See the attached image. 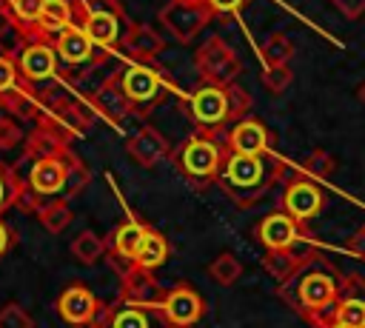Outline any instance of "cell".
<instances>
[{"mask_svg":"<svg viewBox=\"0 0 365 328\" xmlns=\"http://www.w3.org/2000/svg\"><path fill=\"white\" fill-rule=\"evenodd\" d=\"M345 274H339L319 251L311 257V262L294 274L288 282L277 288V297L294 308L311 328H328L336 314V302L342 297Z\"/></svg>","mask_w":365,"mask_h":328,"instance_id":"obj_1","label":"cell"},{"mask_svg":"<svg viewBox=\"0 0 365 328\" xmlns=\"http://www.w3.org/2000/svg\"><path fill=\"white\" fill-rule=\"evenodd\" d=\"M285 168H288L285 160H279L274 151L228 154V160L220 171V183L240 208H251L268 194V188L285 174Z\"/></svg>","mask_w":365,"mask_h":328,"instance_id":"obj_2","label":"cell"},{"mask_svg":"<svg viewBox=\"0 0 365 328\" xmlns=\"http://www.w3.org/2000/svg\"><path fill=\"white\" fill-rule=\"evenodd\" d=\"M225 160H228V154L211 137H191L180 151V168L197 185L220 180Z\"/></svg>","mask_w":365,"mask_h":328,"instance_id":"obj_3","label":"cell"},{"mask_svg":"<svg viewBox=\"0 0 365 328\" xmlns=\"http://www.w3.org/2000/svg\"><path fill=\"white\" fill-rule=\"evenodd\" d=\"M194 63H197V71H200V77H202L205 83L222 86V88L231 86V83L237 80L240 68H242L237 51H234L225 40H220V37H208V40L197 48Z\"/></svg>","mask_w":365,"mask_h":328,"instance_id":"obj_4","label":"cell"},{"mask_svg":"<svg viewBox=\"0 0 365 328\" xmlns=\"http://www.w3.org/2000/svg\"><path fill=\"white\" fill-rule=\"evenodd\" d=\"M257 240L265 245V251H285V248H297V245H305L311 248L317 240L308 234V225L297 222L291 214L285 211H274L268 217H262L254 228Z\"/></svg>","mask_w":365,"mask_h":328,"instance_id":"obj_5","label":"cell"},{"mask_svg":"<svg viewBox=\"0 0 365 328\" xmlns=\"http://www.w3.org/2000/svg\"><path fill=\"white\" fill-rule=\"evenodd\" d=\"M279 205L285 214H291L297 222L308 225L314 217L322 214L325 208V191L319 188V183L308 174H294L279 197Z\"/></svg>","mask_w":365,"mask_h":328,"instance_id":"obj_6","label":"cell"},{"mask_svg":"<svg viewBox=\"0 0 365 328\" xmlns=\"http://www.w3.org/2000/svg\"><path fill=\"white\" fill-rule=\"evenodd\" d=\"M211 9L205 0H168L160 11L163 17V26L180 40V43H188L191 37H197L205 23L211 20Z\"/></svg>","mask_w":365,"mask_h":328,"instance_id":"obj_7","label":"cell"},{"mask_svg":"<svg viewBox=\"0 0 365 328\" xmlns=\"http://www.w3.org/2000/svg\"><path fill=\"white\" fill-rule=\"evenodd\" d=\"M148 231L151 228L145 222L128 220V222H120L106 237V245H108V254H111V268H117L120 277H125L131 268H137V254H140Z\"/></svg>","mask_w":365,"mask_h":328,"instance_id":"obj_8","label":"cell"},{"mask_svg":"<svg viewBox=\"0 0 365 328\" xmlns=\"http://www.w3.org/2000/svg\"><path fill=\"white\" fill-rule=\"evenodd\" d=\"M160 314H163L174 328H191L194 322L202 319V314H205V299H202L188 282H177L174 288L165 291V299H163Z\"/></svg>","mask_w":365,"mask_h":328,"instance_id":"obj_9","label":"cell"},{"mask_svg":"<svg viewBox=\"0 0 365 328\" xmlns=\"http://www.w3.org/2000/svg\"><path fill=\"white\" fill-rule=\"evenodd\" d=\"M120 299H123L125 305H134V308L160 311V308H163V299H165V288L151 277V271L131 268V271L123 277Z\"/></svg>","mask_w":365,"mask_h":328,"instance_id":"obj_10","label":"cell"},{"mask_svg":"<svg viewBox=\"0 0 365 328\" xmlns=\"http://www.w3.org/2000/svg\"><path fill=\"white\" fill-rule=\"evenodd\" d=\"M188 106H191L194 120L205 128H220L228 123V91L222 86H211V83L200 86L191 94Z\"/></svg>","mask_w":365,"mask_h":328,"instance_id":"obj_11","label":"cell"},{"mask_svg":"<svg viewBox=\"0 0 365 328\" xmlns=\"http://www.w3.org/2000/svg\"><path fill=\"white\" fill-rule=\"evenodd\" d=\"M97 311H100V302L91 294V288H86L83 282L68 285L57 297V314L68 325H91L94 317H97Z\"/></svg>","mask_w":365,"mask_h":328,"instance_id":"obj_12","label":"cell"},{"mask_svg":"<svg viewBox=\"0 0 365 328\" xmlns=\"http://www.w3.org/2000/svg\"><path fill=\"white\" fill-rule=\"evenodd\" d=\"M17 71H20V80L26 83H43L48 77H54L57 71V51L51 43H29L17 57Z\"/></svg>","mask_w":365,"mask_h":328,"instance_id":"obj_13","label":"cell"},{"mask_svg":"<svg viewBox=\"0 0 365 328\" xmlns=\"http://www.w3.org/2000/svg\"><path fill=\"white\" fill-rule=\"evenodd\" d=\"M228 148L231 154H268L271 151V131L259 120H240L228 131Z\"/></svg>","mask_w":365,"mask_h":328,"instance_id":"obj_14","label":"cell"},{"mask_svg":"<svg viewBox=\"0 0 365 328\" xmlns=\"http://www.w3.org/2000/svg\"><path fill=\"white\" fill-rule=\"evenodd\" d=\"M37 123H40V128H46L48 134H54L66 148H68V143H71L74 137H80L83 128H86V123H83V117L77 114V108H74L71 100L63 103V106H57V108H43L40 117H37Z\"/></svg>","mask_w":365,"mask_h":328,"instance_id":"obj_15","label":"cell"},{"mask_svg":"<svg viewBox=\"0 0 365 328\" xmlns=\"http://www.w3.org/2000/svg\"><path fill=\"white\" fill-rule=\"evenodd\" d=\"M334 322H345L354 328H365V277L359 274H345L342 282V297L336 302Z\"/></svg>","mask_w":365,"mask_h":328,"instance_id":"obj_16","label":"cell"},{"mask_svg":"<svg viewBox=\"0 0 365 328\" xmlns=\"http://www.w3.org/2000/svg\"><path fill=\"white\" fill-rule=\"evenodd\" d=\"M66 174L68 165L63 157H48V160H34L29 168V185L40 194V197H54L63 194L66 188Z\"/></svg>","mask_w":365,"mask_h":328,"instance_id":"obj_17","label":"cell"},{"mask_svg":"<svg viewBox=\"0 0 365 328\" xmlns=\"http://www.w3.org/2000/svg\"><path fill=\"white\" fill-rule=\"evenodd\" d=\"M91 106H94V111L100 114V117H106V120H111V123H117L120 117H125L128 111H131V100H128V94H125V88H123V83H120V77L114 74V77H106L103 80V86L91 94Z\"/></svg>","mask_w":365,"mask_h":328,"instance_id":"obj_18","label":"cell"},{"mask_svg":"<svg viewBox=\"0 0 365 328\" xmlns=\"http://www.w3.org/2000/svg\"><path fill=\"white\" fill-rule=\"evenodd\" d=\"M314 254H317L314 248H305V251H294V248H285V251H265L262 265H265V271L282 285V282H288L294 274H299V271L311 262Z\"/></svg>","mask_w":365,"mask_h":328,"instance_id":"obj_19","label":"cell"},{"mask_svg":"<svg viewBox=\"0 0 365 328\" xmlns=\"http://www.w3.org/2000/svg\"><path fill=\"white\" fill-rule=\"evenodd\" d=\"M120 83H123L128 100H131V103H143V106L151 103V100L157 97V91H160V77H157V71L148 68V66H128V68L120 74Z\"/></svg>","mask_w":365,"mask_h":328,"instance_id":"obj_20","label":"cell"},{"mask_svg":"<svg viewBox=\"0 0 365 328\" xmlns=\"http://www.w3.org/2000/svg\"><path fill=\"white\" fill-rule=\"evenodd\" d=\"M91 328H151V319L145 314V308H134V305H103L91 322Z\"/></svg>","mask_w":365,"mask_h":328,"instance_id":"obj_21","label":"cell"},{"mask_svg":"<svg viewBox=\"0 0 365 328\" xmlns=\"http://www.w3.org/2000/svg\"><path fill=\"white\" fill-rule=\"evenodd\" d=\"M54 51H57V57L60 60H66L68 66H77V63H86L88 57H91V51H94V43L88 40V34L80 29V26H68V29H63L60 34H54Z\"/></svg>","mask_w":365,"mask_h":328,"instance_id":"obj_22","label":"cell"},{"mask_svg":"<svg viewBox=\"0 0 365 328\" xmlns=\"http://www.w3.org/2000/svg\"><path fill=\"white\" fill-rule=\"evenodd\" d=\"M128 154L140 163V165H157L165 154H168V143L157 128H143L140 134H134L128 140Z\"/></svg>","mask_w":365,"mask_h":328,"instance_id":"obj_23","label":"cell"},{"mask_svg":"<svg viewBox=\"0 0 365 328\" xmlns=\"http://www.w3.org/2000/svg\"><path fill=\"white\" fill-rule=\"evenodd\" d=\"M74 9L80 11L77 3H74ZM77 17H80V29L88 34V40L94 46L108 48L120 40V17H114V14H83V11Z\"/></svg>","mask_w":365,"mask_h":328,"instance_id":"obj_24","label":"cell"},{"mask_svg":"<svg viewBox=\"0 0 365 328\" xmlns=\"http://www.w3.org/2000/svg\"><path fill=\"white\" fill-rule=\"evenodd\" d=\"M68 148L54 137V134H48L46 128H34L31 134H29V140H26V157L29 160H48V157H63Z\"/></svg>","mask_w":365,"mask_h":328,"instance_id":"obj_25","label":"cell"},{"mask_svg":"<svg viewBox=\"0 0 365 328\" xmlns=\"http://www.w3.org/2000/svg\"><path fill=\"white\" fill-rule=\"evenodd\" d=\"M37 220H40V225H43L48 234H60V231H66V228L71 225L74 214H71L68 203L57 197V200H48V203H43V205H40Z\"/></svg>","mask_w":365,"mask_h":328,"instance_id":"obj_26","label":"cell"},{"mask_svg":"<svg viewBox=\"0 0 365 328\" xmlns=\"http://www.w3.org/2000/svg\"><path fill=\"white\" fill-rule=\"evenodd\" d=\"M71 23H74V3H68V0H46L43 17H40V31L60 34Z\"/></svg>","mask_w":365,"mask_h":328,"instance_id":"obj_27","label":"cell"},{"mask_svg":"<svg viewBox=\"0 0 365 328\" xmlns=\"http://www.w3.org/2000/svg\"><path fill=\"white\" fill-rule=\"evenodd\" d=\"M125 43H128V51L137 54V57H154V54H160L163 46H165L163 37H160L154 29H148V26H131Z\"/></svg>","mask_w":365,"mask_h":328,"instance_id":"obj_28","label":"cell"},{"mask_svg":"<svg viewBox=\"0 0 365 328\" xmlns=\"http://www.w3.org/2000/svg\"><path fill=\"white\" fill-rule=\"evenodd\" d=\"M165 257H168V242H165V237H163L160 231L151 228V231L145 234V242H143L140 254H137V268L154 271V268H160V265L165 262Z\"/></svg>","mask_w":365,"mask_h":328,"instance_id":"obj_29","label":"cell"},{"mask_svg":"<svg viewBox=\"0 0 365 328\" xmlns=\"http://www.w3.org/2000/svg\"><path fill=\"white\" fill-rule=\"evenodd\" d=\"M259 54H262V63L265 66H288V60L294 57V43L282 31H274V34L265 37Z\"/></svg>","mask_w":365,"mask_h":328,"instance_id":"obj_30","label":"cell"},{"mask_svg":"<svg viewBox=\"0 0 365 328\" xmlns=\"http://www.w3.org/2000/svg\"><path fill=\"white\" fill-rule=\"evenodd\" d=\"M63 160H66V165H68V174H66V188H63V194H60V200H71V197H77L88 183H91V171L71 154V151H66L63 154Z\"/></svg>","mask_w":365,"mask_h":328,"instance_id":"obj_31","label":"cell"},{"mask_svg":"<svg viewBox=\"0 0 365 328\" xmlns=\"http://www.w3.org/2000/svg\"><path fill=\"white\" fill-rule=\"evenodd\" d=\"M106 251H108L106 240H103V237H97L94 231H83V234H77V237H74V242H71V254H74L80 262H86V265L97 262Z\"/></svg>","mask_w":365,"mask_h":328,"instance_id":"obj_32","label":"cell"},{"mask_svg":"<svg viewBox=\"0 0 365 328\" xmlns=\"http://www.w3.org/2000/svg\"><path fill=\"white\" fill-rule=\"evenodd\" d=\"M208 274H211V280L220 282V285H234V282L242 277V262H240L231 251H222V254H217V257L211 260Z\"/></svg>","mask_w":365,"mask_h":328,"instance_id":"obj_33","label":"cell"},{"mask_svg":"<svg viewBox=\"0 0 365 328\" xmlns=\"http://www.w3.org/2000/svg\"><path fill=\"white\" fill-rule=\"evenodd\" d=\"M43 6H46V0H11L14 26H20V31H26V34H31L34 29H40Z\"/></svg>","mask_w":365,"mask_h":328,"instance_id":"obj_34","label":"cell"},{"mask_svg":"<svg viewBox=\"0 0 365 328\" xmlns=\"http://www.w3.org/2000/svg\"><path fill=\"white\" fill-rule=\"evenodd\" d=\"M302 168H305V174H308V177L328 180V177L336 171V160L331 157V151H325V148H314V151L305 157Z\"/></svg>","mask_w":365,"mask_h":328,"instance_id":"obj_35","label":"cell"},{"mask_svg":"<svg viewBox=\"0 0 365 328\" xmlns=\"http://www.w3.org/2000/svg\"><path fill=\"white\" fill-rule=\"evenodd\" d=\"M225 91H228V120H234V123L245 120V114L251 108V94L237 83L225 86Z\"/></svg>","mask_w":365,"mask_h":328,"instance_id":"obj_36","label":"cell"},{"mask_svg":"<svg viewBox=\"0 0 365 328\" xmlns=\"http://www.w3.org/2000/svg\"><path fill=\"white\" fill-rule=\"evenodd\" d=\"M294 80V71L288 66H265L262 68V86L271 91V94H282Z\"/></svg>","mask_w":365,"mask_h":328,"instance_id":"obj_37","label":"cell"},{"mask_svg":"<svg viewBox=\"0 0 365 328\" xmlns=\"http://www.w3.org/2000/svg\"><path fill=\"white\" fill-rule=\"evenodd\" d=\"M0 328H34V319L23 305L6 302L0 308Z\"/></svg>","mask_w":365,"mask_h":328,"instance_id":"obj_38","label":"cell"},{"mask_svg":"<svg viewBox=\"0 0 365 328\" xmlns=\"http://www.w3.org/2000/svg\"><path fill=\"white\" fill-rule=\"evenodd\" d=\"M40 205H43V197H40L31 185H23V188H17V191H14V208H17V211L37 214V211H40Z\"/></svg>","mask_w":365,"mask_h":328,"instance_id":"obj_39","label":"cell"},{"mask_svg":"<svg viewBox=\"0 0 365 328\" xmlns=\"http://www.w3.org/2000/svg\"><path fill=\"white\" fill-rule=\"evenodd\" d=\"M83 14H114V17H123V6L120 0H80L77 3Z\"/></svg>","mask_w":365,"mask_h":328,"instance_id":"obj_40","label":"cell"},{"mask_svg":"<svg viewBox=\"0 0 365 328\" xmlns=\"http://www.w3.org/2000/svg\"><path fill=\"white\" fill-rule=\"evenodd\" d=\"M17 77H20V71H17L14 57L11 54H0V94L11 91L17 86Z\"/></svg>","mask_w":365,"mask_h":328,"instance_id":"obj_41","label":"cell"},{"mask_svg":"<svg viewBox=\"0 0 365 328\" xmlns=\"http://www.w3.org/2000/svg\"><path fill=\"white\" fill-rule=\"evenodd\" d=\"M20 137H23V128L11 117H0V151L14 148L20 143Z\"/></svg>","mask_w":365,"mask_h":328,"instance_id":"obj_42","label":"cell"},{"mask_svg":"<svg viewBox=\"0 0 365 328\" xmlns=\"http://www.w3.org/2000/svg\"><path fill=\"white\" fill-rule=\"evenodd\" d=\"M14 205V180H11V168L0 165V211Z\"/></svg>","mask_w":365,"mask_h":328,"instance_id":"obj_43","label":"cell"},{"mask_svg":"<svg viewBox=\"0 0 365 328\" xmlns=\"http://www.w3.org/2000/svg\"><path fill=\"white\" fill-rule=\"evenodd\" d=\"M345 251H348L354 260L365 262V225H362L359 231H354V234L345 240Z\"/></svg>","mask_w":365,"mask_h":328,"instance_id":"obj_44","label":"cell"},{"mask_svg":"<svg viewBox=\"0 0 365 328\" xmlns=\"http://www.w3.org/2000/svg\"><path fill=\"white\" fill-rule=\"evenodd\" d=\"M339 11H342V17H348V20H359V17H365V0H331Z\"/></svg>","mask_w":365,"mask_h":328,"instance_id":"obj_45","label":"cell"},{"mask_svg":"<svg viewBox=\"0 0 365 328\" xmlns=\"http://www.w3.org/2000/svg\"><path fill=\"white\" fill-rule=\"evenodd\" d=\"M214 14H237L248 0H205Z\"/></svg>","mask_w":365,"mask_h":328,"instance_id":"obj_46","label":"cell"},{"mask_svg":"<svg viewBox=\"0 0 365 328\" xmlns=\"http://www.w3.org/2000/svg\"><path fill=\"white\" fill-rule=\"evenodd\" d=\"M14 26V11H11V0H0V37H6V31Z\"/></svg>","mask_w":365,"mask_h":328,"instance_id":"obj_47","label":"cell"},{"mask_svg":"<svg viewBox=\"0 0 365 328\" xmlns=\"http://www.w3.org/2000/svg\"><path fill=\"white\" fill-rule=\"evenodd\" d=\"M9 245H11V231L6 228V222L0 220V257L9 251Z\"/></svg>","mask_w":365,"mask_h":328,"instance_id":"obj_48","label":"cell"},{"mask_svg":"<svg viewBox=\"0 0 365 328\" xmlns=\"http://www.w3.org/2000/svg\"><path fill=\"white\" fill-rule=\"evenodd\" d=\"M356 97H359V100H362V103H365V83H362V86H359V88H356Z\"/></svg>","mask_w":365,"mask_h":328,"instance_id":"obj_49","label":"cell"},{"mask_svg":"<svg viewBox=\"0 0 365 328\" xmlns=\"http://www.w3.org/2000/svg\"><path fill=\"white\" fill-rule=\"evenodd\" d=\"M328 328H354V325H345V322H331Z\"/></svg>","mask_w":365,"mask_h":328,"instance_id":"obj_50","label":"cell"}]
</instances>
